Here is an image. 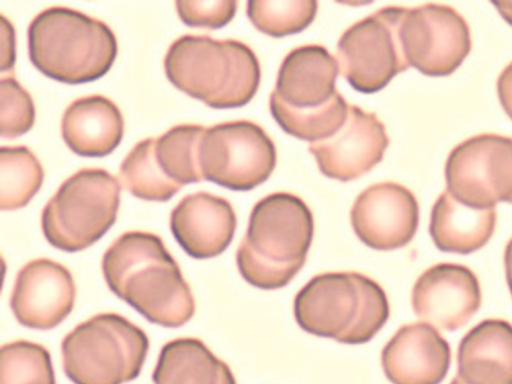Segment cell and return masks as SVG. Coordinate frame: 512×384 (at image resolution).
<instances>
[{"label":"cell","instance_id":"cb8c5ba5","mask_svg":"<svg viewBox=\"0 0 512 384\" xmlns=\"http://www.w3.org/2000/svg\"><path fill=\"white\" fill-rule=\"evenodd\" d=\"M269 107L273 118L286 133L310 142L336 133L345 122L349 109L339 92L328 103L313 109L290 107L271 93Z\"/></svg>","mask_w":512,"mask_h":384},{"label":"cell","instance_id":"d4e9b609","mask_svg":"<svg viewBox=\"0 0 512 384\" xmlns=\"http://www.w3.org/2000/svg\"><path fill=\"white\" fill-rule=\"evenodd\" d=\"M206 128L198 124H180L156 140L159 165L171 180L181 186L204 180L200 145Z\"/></svg>","mask_w":512,"mask_h":384},{"label":"cell","instance_id":"d6986e66","mask_svg":"<svg viewBox=\"0 0 512 384\" xmlns=\"http://www.w3.org/2000/svg\"><path fill=\"white\" fill-rule=\"evenodd\" d=\"M457 376L466 384H512V324L485 319L462 338Z\"/></svg>","mask_w":512,"mask_h":384},{"label":"cell","instance_id":"4316f807","mask_svg":"<svg viewBox=\"0 0 512 384\" xmlns=\"http://www.w3.org/2000/svg\"><path fill=\"white\" fill-rule=\"evenodd\" d=\"M314 0H250L247 15L262 33L283 37L303 31L317 13Z\"/></svg>","mask_w":512,"mask_h":384},{"label":"cell","instance_id":"484cf974","mask_svg":"<svg viewBox=\"0 0 512 384\" xmlns=\"http://www.w3.org/2000/svg\"><path fill=\"white\" fill-rule=\"evenodd\" d=\"M43 180V167L28 147H1V210H15L26 206L41 188Z\"/></svg>","mask_w":512,"mask_h":384},{"label":"cell","instance_id":"30bf717a","mask_svg":"<svg viewBox=\"0 0 512 384\" xmlns=\"http://www.w3.org/2000/svg\"><path fill=\"white\" fill-rule=\"evenodd\" d=\"M447 191L474 209L512 203V138L481 134L458 144L445 165Z\"/></svg>","mask_w":512,"mask_h":384},{"label":"cell","instance_id":"9c48e42d","mask_svg":"<svg viewBox=\"0 0 512 384\" xmlns=\"http://www.w3.org/2000/svg\"><path fill=\"white\" fill-rule=\"evenodd\" d=\"M276 158L270 137L246 120L207 127L200 145L204 180L234 191H248L265 182Z\"/></svg>","mask_w":512,"mask_h":384},{"label":"cell","instance_id":"83f0119b","mask_svg":"<svg viewBox=\"0 0 512 384\" xmlns=\"http://www.w3.org/2000/svg\"><path fill=\"white\" fill-rule=\"evenodd\" d=\"M0 384H56L49 351L27 340L4 344L0 352Z\"/></svg>","mask_w":512,"mask_h":384},{"label":"cell","instance_id":"7402d4cb","mask_svg":"<svg viewBox=\"0 0 512 384\" xmlns=\"http://www.w3.org/2000/svg\"><path fill=\"white\" fill-rule=\"evenodd\" d=\"M152 380L154 384H237L230 367L193 337L164 344Z\"/></svg>","mask_w":512,"mask_h":384},{"label":"cell","instance_id":"2e32d148","mask_svg":"<svg viewBox=\"0 0 512 384\" xmlns=\"http://www.w3.org/2000/svg\"><path fill=\"white\" fill-rule=\"evenodd\" d=\"M449 343L426 323L402 325L384 346L381 365L392 384H440L449 370Z\"/></svg>","mask_w":512,"mask_h":384},{"label":"cell","instance_id":"4dcf8cb0","mask_svg":"<svg viewBox=\"0 0 512 384\" xmlns=\"http://www.w3.org/2000/svg\"><path fill=\"white\" fill-rule=\"evenodd\" d=\"M1 18V71L11 72L15 63V31L12 23L3 15Z\"/></svg>","mask_w":512,"mask_h":384},{"label":"cell","instance_id":"ffe728a7","mask_svg":"<svg viewBox=\"0 0 512 384\" xmlns=\"http://www.w3.org/2000/svg\"><path fill=\"white\" fill-rule=\"evenodd\" d=\"M61 132L75 154L103 157L120 144L124 120L120 109L109 98L90 95L76 99L66 108Z\"/></svg>","mask_w":512,"mask_h":384},{"label":"cell","instance_id":"836d02e7","mask_svg":"<svg viewBox=\"0 0 512 384\" xmlns=\"http://www.w3.org/2000/svg\"><path fill=\"white\" fill-rule=\"evenodd\" d=\"M491 4L496 7L502 18L512 26V1H493Z\"/></svg>","mask_w":512,"mask_h":384},{"label":"cell","instance_id":"e575fe53","mask_svg":"<svg viewBox=\"0 0 512 384\" xmlns=\"http://www.w3.org/2000/svg\"><path fill=\"white\" fill-rule=\"evenodd\" d=\"M450 384H466L457 375L451 380Z\"/></svg>","mask_w":512,"mask_h":384},{"label":"cell","instance_id":"ac0fdd59","mask_svg":"<svg viewBox=\"0 0 512 384\" xmlns=\"http://www.w3.org/2000/svg\"><path fill=\"white\" fill-rule=\"evenodd\" d=\"M338 73V61L325 47L300 46L284 58L272 93L293 108H318L337 93Z\"/></svg>","mask_w":512,"mask_h":384},{"label":"cell","instance_id":"ba28073f","mask_svg":"<svg viewBox=\"0 0 512 384\" xmlns=\"http://www.w3.org/2000/svg\"><path fill=\"white\" fill-rule=\"evenodd\" d=\"M405 7L388 6L354 23L337 45L339 71L357 91L374 93L407 70L400 25Z\"/></svg>","mask_w":512,"mask_h":384},{"label":"cell","instance_id":"5b68a950","mask_svg":"<svg viewBox=\"0 0 512 384\" xmlns=\"http://www.w3.org/2000/svg\"><path fill=\"white\" fill-rule=\"evenodd\" d=\"M27 37L32 64L47 77L67 84L101 78L118 51L106 23L67 7L40 12L29 24Z\"/></svg>","mask_w":512,"mask_h":384},{"label":"cell","instance_id":"7c38bea8","mask_svg":"<svg viewBox=\"0 0 512 384\" xmlns=\"http://www.w3.org/2000/svg\"><path fill=\"white\" fill-rule=\"evenodd\" d=\"M355 235L381 251L406 246L416 234L419 205L414 194L395 182L373 184L355 199L350 212Z\"/></svg>","mask_w":512,"mask_h":384},{"label":"cell","instance_id":"44dd1931","mask_svg":"<svg viewBox=\"0 0 512 384\" xmlns=\"http://www.w3.org/2000/svg\"><path fill=\"white\" fill-rule=\"evenodd\" d=\"M496 220L495 208L468 207L446 190L432 207L429 232L439 250L470 254L490 240Z\"/></svg>","mask_w":512,"mask_h":384},{"label":"cell","instance_id":"52a82bcc","mask_svg":"<svg viewBox=\"0 0 512 384\" xmlns=\"http://www.w3.org/2000/svg\"><path fill=\"white\" fill-rule=\"evenodd\" d=\"M120 184L108 171L84 168L66 179L45 205L41 227L46 240L65 252L84 250L115 223Z\"/></svg>","mask_w":512,"mask_h":384},{"label":"cell","instance_id":"277c9868","mask_svg":"<svg viewBox=\"0 0 512 384\" xmlns=\"http://www.w3.org/2000/svg\"><path fill=\"white\" fill-rule=\"evenodd\" d=\"M164 69L177 89L216 109L247 104L261 78L258 59L247 45L209 36L176 39L168 48Z\"/></svg>","mask_w":512,"mask_h":384},{"label":"cell","instance_id":"8992f818","mask_svg":"<svg viewBox=\"0 0 512 384\" xmlns=\"http://www.w3.org/2000/svg\"><path fill=\"white\" fill-rule=\"evenodd\" d=\"M148 349L140 327L117 313H100L63 338V370L74 384H123L139 376Z\"/></svg>","mask_w":512,"mask_h":384},{"label":"cell","instance_id":"7a4b0ae2","mask_svg":"<svg viewBox=\"0 0 512 384\" xmlns=\"http://www.w3.org/2000/svg\"><path fill=\"white\" fill-rule=\"evenodd\" d=\"M314 234L310 208L287 192L269 194L253 207L237 252L242 278L263 290L286 286L302 269Z\"/></svg>","mask_w":512,"mask_h":384},{"label":"cell","instance_id":"4fadbf2b","mask_svg":"<svg viewBox=\"0 0 512 384\" xmlns=\"http://www.w3.org/2000/svg\"><path fill=\"white\" fill-rule=\"evenodd\" d=\"M389 145L384 124L374 113L349 105L345 122L308 149L322 174L343 182L361 177L378 164Z\"/></svg>","mask_w":512,"mask_h":384},{"label":"cell","instance_id":"f1b7e54d","mask_svg":"<svg viewBox=\"0 0 512 384\" xmlns=\"http://www.w3.org/2000/svg\"><path fill=\"white\" fill-rule=\"evenodd\" d=\"M0 134L16 138L28 132L35 121V106L31 95L13 76L0 81Z\"/></svg>","mask_w":512,"mask_h":384},{"label":"cell","instance_id":"f546056e","mask_svg":"<svg viewBox=\"0 0 512 384\" xmlns=\"http://www.w3.org/2000/svg\"><path fill=\"white\" fill-rule=\"evenodd\" d=\"M238 2L235 0L176 1L181 21L190 27L218 29L234 17Z\"/></svg>","mask_w":512,"mask_h":384},{"label":"cell","instance_id":"5bb4252c","mask_svg":"<svg viewBox=\"0 0 512 384\" xmlns=\"http://www.w3.org/2000/svg\"><path fill=\"white\" fill-rule=\"evenodd\" d=\"M416 316L434 328L455 331L466 325L481 305V289L468 267L439 263L425 270L412 289Z\"/></svg>","mask_w":512,"mask_h":384},{"label":"cell","instance_id":"9a60e30c","mask_svg":"<svg viewBox=\"0 0 512 384\" xmlns=\"http://www.w3.org/2000/svg\"><path fill=\"white\" fill-rule=\"evenodd\" d=\"M75 297L76 286L70 271L56 261L38 258L19 270L10 308L21 325L50 330L71 313Z\"/></svg>","mask_w":512,"mask_h":384},{"label":"cell","instance_id":"8fae6325","mask_svg":"<svg viewBox=\"0 0 512 384\" xmlns=\"http://www.w3.org/2000/svg\"><path fill=\"white\" fill-rule=\"evenodd\" d=\"M400 37L409 66L427 76L453 73L471 50L466 20L452 7L427 3L405 10Z\"/></svg>","mask_w":512,"mask_h":384},{"label":"cell","instance_id":"603a6c76","mask_svg":"<svg viewBox=\"0 0 512 384\" xmlns=\"http://www.w3.org/2000/svg\"><path fill=\"white\" fill-rule=\"evenodd\" d=\"M157 138L138 142L126 155L119 169L122 186L133 196L146 200H170L181 185L171 180L162 170L156 156Z\"/></svg>","mask_w":512,"mask_h":384},{"label":"cell","instance_id":"e0dca14e","mask_svg":"<svg viewBox=\"0 0 512 384\" xmlns=\"http://www.w3.org/2000/svg\"><path fill=\"white\" fill-rule=\"evenodd\" d=\"M237 218L230 202L207 192L189 194L170 215V229L192 258L208 259L224 252L234 237Z\"/></svg>","mask_w":512,"mask_h":384},{"label":"cell","instance_id":"3957f363","mask_svg":"<svg viewBox=\"0 0 512 384\" xmlns=\"http://www.w3.org/2000/svg\"><path fill=\"white\" fill-rule=\"evenodd\" d=\"M293 311L304 331L350 345L370 341L390 316L381 285L354 271L312 277L296 294Z\"/></svg>","mask_w":512,"mask_h":384},{"label":"cell","instance_id":"6da1fadb","mask_svg":"<svg viewBox=\"0 0 512 384\" xmlns=\"http://www.w3.org/2000/svg\"><path fill=\"white\" fill-rule=\"evenodd\" d=\"M101 267L109 289L149 322L177 328L193 317V293L159 236L125 232L106 250Z\"/></svg>","mask_w":512,"mask_h":384},{"label":"cell","instance_id":"d6a6232c","mask_svg":"<svg viewBox=\"0 0 512 384\" xmlns=\"http://www.w3.org/2000/svg\"><path fill=\"white\" fill-rule=\"evenodd\" d=\"M504 265L507 284L512 295V238L509 240L505 248Z\"/></svg>","mask_w":512,"mask_h":384},{"label":"cell","instance_id":"1f68e13d","mask_svg":"<svg viewBox=\"0 0 512 384\" xmlns=\"http://www.w3.org/2000/svg\"><path fill=\"white\" fill-rule=\"evenodd\" d=\"M497 94L502 108L512 119V62L504 68L498 77Z\"/></svg>","mask_w":512,"mask_h":384}]
</instances>
